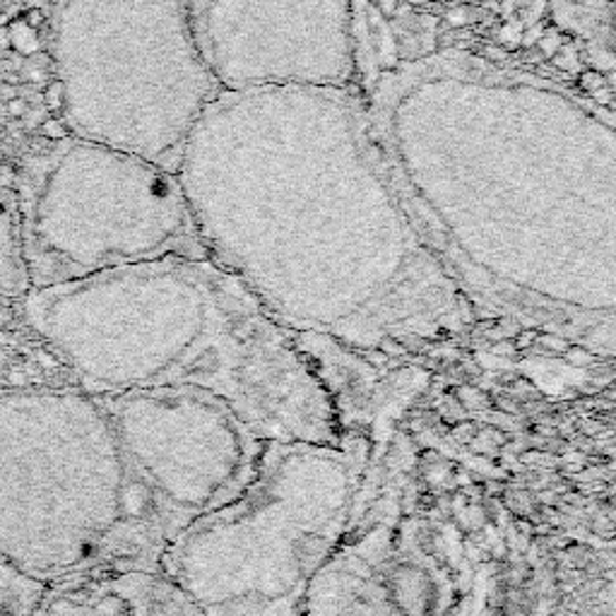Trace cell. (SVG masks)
Masks as SVG:
<instances>
[{
  "label": "cell",
  "mask_w": 616,
  "mask_h": 616,
  "mask_svg": "<svg viewBox=\"0 0 616 616\" xmlns=\"http://www.w3.org/2000/svg\"><path fill=\"white\" fill-rule=\"evenodd\" d=\"M410 219L448 263L482 246L612 256L614 106L537 70L445 49L357 88Z\"/></svg>",
  "instance_id": "cell-1"
},
{
  "label": "cell",
  "mask_w": 616,
  "mask_h": 616,
  "mask_svg": "<svg viewBox=\"0 0 616 616\" xmlns=\"http://www.w3.org/2000/svg\"><path fill=\"white\" fill-rule=\"evenodd\" d=\"M174 174L209 258L250 289L294 275L367 294L445 287L357 90L224 92Z\"/></svg>",
  "instance_id": "cell-2"
},
{
  "label": "cell",
  "mask_w": 616,
  "mask_h": 616,
  "mask_svg": "<svg viewBox=\"0 0 616 616\" xmlns=\"http://www.w3.org/2000/svg\"><path fill=\"white\" fill-rule=\"evenodd\" d=\"M22 308L85 393L195 388L227 402L265 443L342 437L297 338L215 258L166 256L32 287Z\"/></svg>",
  "instance_id": "cell-3"
},
{
  "label": "cell",
  "mask_w": 616,
  "mask_h": 616,
  "mask_svg": "<svg viewBox=\"0 0 616 616\" xmlns=\"http://www.w3.org/2000/svg\"><path fill=\"white\" fill-rule=\"evenodd\" d=\"M172 542L100 398L78 386L0 390V564L47 585L160 568Z\"/></svg>",
  "instance_id": "cell-4"
},
{
  "label": "cell",
  "mask_w": 616,
  "mask_h": 616,
  "mask_svg": "<svg viewBox=\"0 0 616 616\" xmlns=\"http://www.w3.org/2000/svg\"><path fill=\"white\" fill-rule=\"evenodd\" d=\"M369 443L268 441L256 478L178 532L160 568L207 616H297L359 513Z\"/></svg>",
  "instance_id": "cell-5"
},
{
  "label": "cell",
  "mask_w": 616,
  "mask_h": 616,
  "mask_svg": "<svg viewBox=\"0 0 616 616\" xmlns=\"http://www.w3.org/2000/svg\"><path fill=\"white\" fill-rule=\"evenodd\" d=\"M47 16L70 135L174 172L224 94L193 37L188 0H51Z\"/></svg>",
  "instance_id": "cell-6"
},
{
  "label": "cell",
  "mask_w": 616,
  "mask_h": 616,
  "mask_svg": "<svg viewBox=\"0 0 616 616\" xmlns=\"http://www.w3.org/2000/svg\"><path fill=\"white\" fill-rule=\"evenodd\" d=\"M32 287L166 256L207 258L174 172L75 135L44 140L16 174Z\"/></svg>",
  "instance_id": "cell-7"
},
{
  "label": "cell",
  "mask_w": 616,
  "mask_h": 616,
  "mask_svg": "<svg viewBox=\"0 0 616 616\" xmlns=\"http://www.w3.org/2000/svg\"><path fill=\"white\" fill-rule=\"evenodd\" d=\"M96 398L174 537L227 506L256 478L265 441L205 390L150 388Z\"/></svg>",
  "instance_id": "cell-8"
},
{
  "label": "cell",
  "mask_w": 616,
  "mask_h": 616,
  "mask_svg": "<svg viewBox=\"0 0 616 616\" xmlns=\"http://www.w3.org/2000/svg\"><path fill=\"white\" fill-rule=\"evenodd\" d=\"M193 37L224 92L357 90V0H188Z\"/></svg>",
  "instance_id": "cell-9"
},
{
  "label": "cell",
  "mask_w": 616,
  "mask_h": 616,
  "mask_svg": "<svg viewBox=\"0 0 616 616\" xmlns=\"http://www.w3.org/2000/svg\"><path fill=\"white\" fill-rule=\"evenodd\" d=\"M455 587L412 525L355 515L297 616H453Z\"/></svg>",
  "instance_id": "cell-10"
},
{
  "label": "cell",
  "mask_w": 616,
  "mask_h": 616,
  "mask_svg": "<svg viewBox=\"0 0 616 616\" xmlns=\"http://www.w3.org/2000/svg\"><path fill=\"white\" fill-rule=\"evenodd\" d=\"M30 616H207L162 568L104 566L47 583Z\"/></svg>",
  "instance_id": "cell-11"
},
{
  "label": "cell",
  "mask_w": 616,
  "mask_h": 616,
  "mask_svg": "<svg viewBox=\"0 0 616 616\" xmlns=\"http://www.w3.org/2000/svg\"><path fill=\"white\" fill-rule=\"evenodd\" d=\"M30 289L18 193L16 188L0 186V294L22 299Z\"/></svg>",
  "instance_id": "cell-12"
},
{
  "label": "cell",
  "mask_w": 616,
  "mask_h": 616,
  "mask_svg": "<svg viewBox=\"0 0 616 616\" xmlns=\"http://www.w3.org/2000/svg\"><path fill=\"white\" fill-rule=\"evenodd\" d=\"M8 44L20 55H44L47 53L44 34L32 30V27L27 24L22 18H16L8 24Z\"/></svg>",
  "instance_id": "cell-13"
},
{
  "label": "cell",
  "mask_w": 616,
  "mask_h": 616,
  "mask_svg": "<svg viewBox=\"0 0 616 616\" xmlns=\"http://www.w3.org/2000/svg\"><path fill=\"white\" fill-rule=\"evenodd\" d=\"M41 96H44V106H47V111H49V116L61 119V116H63V109H65V90H63V82H61L59 78L49 80L47 85H44V92H41Z\"/></svg>",
  "instance_id": "cell-14"
},
{
  "label": "cell",
  "mask_w": 616,
  "mask_h": 616,
  "mask_svg": "<svg viewBox=\"0 0 616 616\" xmlns=\"http://www.w3.org/2000/svg\"><path fill=\"white\" fill-rule=\"evenodd\" d=\"M70 131H68V125L61 121V119H44L39 125V137H44V140H51V143H55V140H63L68 137Z\"/></svg>",
  "instance_id": "cell-15"
},
{
  "label": "cell",
  "mask_w": 616,
  "mask_h": 616,
  "mask_svg": "<svg viewBox=\"0 0 616 616\" xmlns=\"http://www.w3.org/2000/svg\"><path fill=\"white\" fill-rule=\"evenodd\" d=\"M20 18H22L27 24H30L32 30H37V32L44 30L47 22H49V16H47V10H44V8H27Z\"/></svg>",
  "instance_id": "cell-16"
},
{
  "label": "cell",
  "mask_w": 616,
  "mask_h": 616,
  "mask_svg": "<svg viewBox=\"0 0 616 616\" xmlns=\"http://www.w3.org/2000/svg\"><path fill=\"white\" fill-rule=\"evenodd\" d=\"M6 109H8L10 119H24V116H27V111H30V104H27V102L22 100V96H16V100L6 102Z\"/></svg>",
  "instance_id": "cell-17"
},
{
  "label": "cell",
  "mask_w": 616,
  "mask_h": 616,
  "mask_svg": "<svg viewBox=\"0 0 616 616\" xmlns=\"http://www.w3.org/2000/svg\"><path fill=\"white\" fill-rule=\"evenodd\" d=\"M18 96V90L16 88H8V85H0V100H6V102H10V100H16Z\"/></svg>",
  "instance_id": "cell-18"
},
{
  "label": "cell",
  "mask_w": 616,
  "mask_h": 616,
  "mask_svg": "<svg viewBox=\"0 0 616 616\" xmlns=\"http://www.w3.org/2000/svg\"><path fill=\"white\" fill-rule=\"evenodd\" d=\"M443 3H448V6H453V3H472V0H443Z\"/></svg>",
  "instance_id": "cell-19"
},
{
  "label": "cell",
  "mask_w": 616,
  "mask_h": 616,
  "mask_svg": "<svg viewBox=\"0 0 616 616\" xmlns=\"http://www.w3.org/2000/svg\"><path fill=\"white\" fill-rule=\"evenodd\" d=\"M0 6H3V0H0Z\"/></svg>",
  "instance_id": "cell-20"
}]
</instances>
